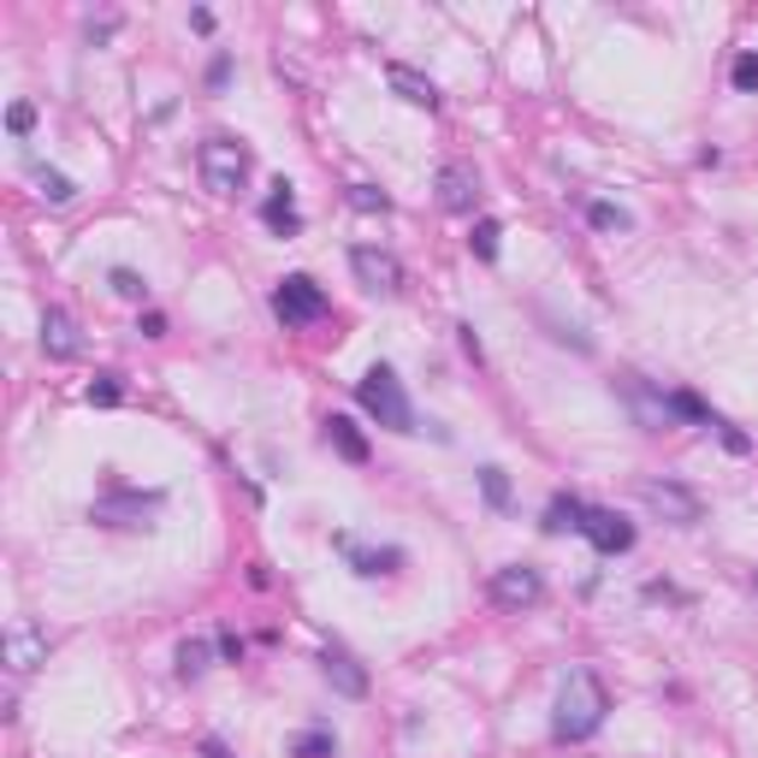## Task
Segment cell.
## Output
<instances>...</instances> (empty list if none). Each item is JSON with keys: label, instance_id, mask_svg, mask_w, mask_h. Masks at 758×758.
Instances as JSON below:
<instances>
[{"label": "cell", "instance_id": "cell-6", "mask_svg": "<svg viewBox=\"0 0 758 758\" xmlns=\"http://www.w3.org/2000/svg\"><path fill=\"white\" fill-rule=\"evenodd\" d=\"M641 504L652 515H664V522H676V527H694L699 522V492L676 486V480H641Z\"/></svg>", "mask_w": 758, "mask_h": 758}, {"label": "cell", "instance_id": "cell-9", "mask_svg": "<svg viewBox=\"0 0 758 758\" xmlns=\"http://www.w3.org/2000/svg\"><path fill=\"white\" fill-rule=\"evenodd\" d=\"M480 202V172L469 161H444L439 166V208L444 214H474Z\"/></svg>", "mask_w": 758, "mask_h": 758}, {"label": "cell", "instance_id": "cell-3", "mask_svg": "<svg viewBox=\"0 0 758 758\" xmlns=\"http://www.w3.org/2000/svg\"><path fill=\"white\" fill-rule=\"evenodd\" d=\"M196 166H202V184L214 190V196H237L249 178V148L237 143V136H208L196 154Z\"/></svg>", "mask_w": 758, "mask_h": 758}, {"label": "cell", "instance_id": "cell-2", "mask_svg": "<svg viewBox=\"0 0 758 758\" xmlns=\"http://www.w3.org/2000/svg\"><path fill=\"white\" fill-rule=\"evenodd\" d=\"M356 403L368 409L379 427H391V433H416V409H409V391H403V379L391 373L386 361H373V368L356 379Z\"/></svg>", "mask_w": 758, "mask_h": 758}, {"label": "cell", "instance_id": "cell-21", "mask_svg": "<svg viewBox=\"0 0 758 758\" xmlns=\"http://www.w3.org/2000/svg\"><path fill=\"white\" fill-rule=\"evenodd\" d=\"M669 416H682V421H699V427H717L711 421V409H705L694 391H669Z\"/></svg>", "mask_w": 758, "mask_h": 758}, {"label": "cell", "instance_id": "cell-18", "mask_svg": "<svg viewBox=\"0 0 758 758\" xmlns=\"http://www.w3.org/2000/svg\"><path fill=\"white\" fill-rule=\"evenodd\" d=\"M326 444L344 457V462H368V439L356 433V421H344V416H332L326 421Z\"/></svg>", "mask_w": 758, "mask_h": 758}, {"label": "cell", "instance_id": "cell-7", "mask_svg": "<svg viewBox=\"0 0 758 758\" xmlns=\"http://www.w3.org/2000/svg\"><path fill=\"white\" fill-rule=\"evenodd\" d=\"M492 598L504 611H533L545 598V581H540V568H527V563H504V568H492Z\"/></svg>", "mask_w": 758, "mask_h": 758}, {"label": "cell", "instance_id": "cell-8", "mask_svg": "<svg viewBox=\"0 0 758 758\" xmlns=\"http://www.w3.org/2000/svg\"><path fill=\"white\" fill-rule=\"evenodd\" d=\"M350 273H356L368 290H379V297H398V290H403L398 255H386V249H373V244H356V249H350Z\"/></svg>", "mask_w": 758, "mask_h": 758}, {"label": "cell", "instance_id": "cell-5", "mask_svg": "<svg viewBox=\"0 0 758 758\" xmlns=\"http://www.w3.org/2000/svg\"><path fill=\"white\" fill-rule=\"evenodd\" d=\"M273 315L285 326H315V320H326V290L308 279V273H290V279L273 290Z\"/></svg>", "mask_w": 758, "mask_h": 758}, {"label": "cell", "instance_id": "cell-25", "mask_svg": "<svg viewBox=\"0 0 758 758\" xmlns=\"http://www.w3.org/2000/svg\"><path fill=\"white\" fill-rule=\"evenodd\" d=\"M202 669H208V646H202V641H184V646H178V676L196 682Z\"/></svg>", "mask_w": 758, "mask_h": 758}, {"label": "cell", "instance_id": "cell-23", "mask_svg": "<svg viewBox=\"0 0 758 758\" xmlns=\"http://www.w3.org/2000/svg\"><path fill=\"white\" fill-rule=\"evenodd\" d=\"M350 208H361V214H391V196H386V190H373V184H350Z\"/></svg>", "mask_w": 758, "mask_h": 758}, {"label": "cell", "instance_id": "cell-27", "mask_svg": "<svg viewBox=\"0 0 758 758\" xmlns=\"http://www.w3.org/2000/svg\"><path fill=\"white\" fill-rule=\"evenodd\" d=\"M332 752H338V740L326 735V729H315V735L297 740V758H332Z\"/></svg>", "mask_w": 758, "mask_h": 758}, {"label": "cell", "instance_id": "cell-4", "mask_svg": "<svg viewBox=\"0 0 758 758\" xmlns=\"http://www.w3.org/2000/svg\"><path fill=\"white\" fill-rule=\"evenodd\" d=\"M161 492H101L90 504V522L101 527H148V515H161Z\"/></svg>", "mask_w": 758, "mask_h": 758}, {"label": "cell", "instance_id": "cell-26", "mask_svg": "<svg viewBox=\"0 0 758 758\" xmlns=\"http://www.w3.org/2000/svg\"><path fill=\"white\" fill-rule=\"evenodd\" d=\"M587 219H593L598 232H628V214L616 208V202H593V208H587Z\"/></svg>", "mask_w": 758, "mask_h": 758}, {"label": "cell", "instance_id": "cell-17", "mask_svg": "<svg viewBox=\"0 0 758 758\" xmlns=\"http://www.w3.org/2000/svg\"><path fill=\"white\" fill-rule=\"evenodd\" d=\"M338 551L356 563V575H391V568L403 563V551H361L350 533H338Z\"/></svg>", "mask_w": 758, "mask_h": 758}, {"label": "cell", "instance_id": "cell-28", "mask_svg": "<svg viewBox=\"0 0 758 758\" xmlns=\"http://www.w3.org/2000/svg\"><path fill=\"white\" fill-rule=\"evenodd\" d=\"M113 290H119V297H131V303H143V297H148V285L136 279L131 267H113Z\"/></svg>", "mask_w": 758, "mask_h": 758}, {"label": "cell", "instance_id": "cell-24", "mask_svg": "<svg viewBox=\"0 0 758 758\" xmlns=\"http://www.w3.org/2000/svg\"><path fill=\"white\" fill-rule=\"evenodd\" d=\"M480 492H486L492 510H510V480H504V469H480Z\"/></svg>", "mask_w": 758, "mask_h": 758}, {"label": "cell", "instance_id": "cell-15", "mask_svg": "<svg viewBox=\"0 0 758 758\" xmlns=\"http://www.w3.org/2000/svg\"><path fill=\"white\" fill-rule=\"evenodd\" d=\"M262 219H267V226L279 232V237H297V232H303V208H297V190H290L285 178L273 184V196H267V208H262Z\"/></svg>", "mask_w": 758, "mask_h": 758}, {"label": "cell", "instance_id": "cell-29", "mask_svg": "<svg viewBox=\"0 0 758 758\" xmlns=\"http://www.w3.org/2000/svg\"><path fill=\"white\" fill-rule=\"evenodd\" d=\"M119 398H125V391H119V379H113V373H101L95 386H90V403H101V409H113Z\"/></svg>", "mask_w": 758, "mask_h": 758}, {"label": "cell", "instance_id": "cell-31", "mask_svg": "<svg viewBox=\"0 0 758 758\" xmlns=\"http://www.w3.org/2000/svg\"><path fill=\"white\" fill-rule=\"evenodd\" d=\"M735 90H758V54L735 60Z\"/></svg>", "mask_w": 758, "mask_h": 758}, {"label": "cell", "instance_id": "cell-22", "mask_svg": "<svg viewBox=\"0 0 758 758\" xmlns=\"http://www.w3.org/2000/svg\"><path fill=\"white\" fill-rule=\"evenodd\" d=\"M498 237H504V226H498V219H480L474 237H469V249L480 255V262H498Z\"/></svg>", "mask_w": 758, "mask_h": 758}, {"label": "cell", "instance_id": "cell-12", "mask_svg": "<svg viewBox=\"0 0 758 758\" xmlns=\"http://www.w3.org/2000/svg\"><path fill=\"white\" fill-rule=\"evenodd\" d=\"M581 533H587V545H593V551H605V557H623V551L634 545V527H628L616 510H587Z\"/></svg>", "mask_w": 758, "mask_h": 758}, {"label": "cell", "instance_id": "cell-13", "mask_svg": "<svg viewBox=\"0 0 758 758\" xmlns=\"http://www.w3.org/2000/svg\"><path fill=\"white\" fill-rule=\"evenodd\" d=\"M42 350L54 356V361H78V356H83L78 320L65 315V308H48V315H42Z\"/></svg>", "mask_w": 758, "mask_h": 758}, {"label": "cell", "instance_id": "cell-20", "mask_svg": "<svg viewBox=\"0 0 758 758\" xmlns=\"http://www.w3.org/2000/svg\"><path fill=\"white\" fill-rule=\"evenodd\" d=\"M30 178H37V190H42L48 202H72V196H78V184L65 178V172H48V166H37Z\"/></svg>", "mask_w": 758, "mask_h": 758}, {"label": "cell", "instance_id": "cell-32", "mask_svg": "<svg viewBox=\"0 0 758 758\" xmlns=\"http://www.w3.org/2000/svg\"><path fill=\"white\" fill-rule=\"evenodd\" d=\"M202 752H208V758H226V747H219V740H208V747H202Z\"/></svg>", "mask_w": 758, "mask_h": 758}, {"label": "cell", "instance_id": "cell-10", "mask_svg": "<svg viewBox=\"0 0 758 758\" xmlns=\"http://www.w3.org/2000/svg\"><path fill=\"white\" fill-rule=\"evenodd\" d=\"M48 628H37V623H12L7 628V669L12 676H30L37 664H48Z\"/></svg>", "mask_w": 758, "mask_h": 758}, {"label": "cell", "instance_id": "cell-19", "mask_svg": "<svg viewBox=\"0 0 758 758\" xmlns=\"http://www.w3.org/2000/svg\"><path fill=\"white\" fill-rule=\"evenodd\" d=\"M581 522H587V504H581V498H551V510H545V527L551 533H563V527L581 533Z\"/></svg>", "mask_w": 758, "mask_h": 758}, {"label": "cell", "instance_id": "cell-1", "mask_svg": "<svg viewBox=\"0 0 758 758\" xmlns=\"http://www.w3.org/2000/svg\"><path fill=\"white\" fill-rule=\"evenodd\" d=\"M605 711H611L605 682H598L593 669H575V676L563 682V694H557V717H551V735H557V740H587V735H598Z\"/></svg>", "mask_w": 758, "mask_h": 758}, {"label": "cell", "instance_id": "cell-16", "mask_svg": "<svg viewBox=\"0 0 758 758\" xmlns=\"http://www.w3.org/2000/svg\"><path fill=\"white\" fill-rule=\"evenodd\" d=\"M386 83H391V90H398L403 101H416V107H427V113L439 107V83H433V78H421V72H409V65H391Z\"/></svg>", "mask_w": 758, "mask_h": 758}, {"label": "cell", "instance_id": "cell-14", "mask_svg": "<svg viewBox=\"0 0 758 758\" xmlns=\"http://www.w3.org/2000/svg\"><path fill=\"white\" fill-rule=\"evenodd\" d=\"M320 669H326V682H332L344 699H361V694H368V676H361V664L350 658V652L326 646V652H320Z\"/></svg>", "mask_w": 758, "mask_h": 758}, {"label": "cell", "instance_id": "cell-11", "mask_svg": "<svg viewBox=\"0 0 758 758\" xmlns=\"http://www.w3.org/2000/svg\"><path fill=\"white\" fill-rule=\"evenodd\" d=\"M623 398H628V409H634V421H641L646 433H664V427L676 421V416H669V398H664V391H652V386H646L641 373H628V379H623Z\"/></svg>", "mask_w": 758, "mask_h": 758}, {"label": "cell", "instance_id": "cell-30", "mask_svg": "<svg viewBox=\"0 0 758 758\" xmlns=\"http://www.w3.org/2000/svg\"><path fill=\"white\" fill-rule=\"evenodd\" d=\"M7 125H12V136H24L30 125H37V107H30V101H12V113H7Z\"/></svg>", "mask_w": 758, "mask_h": 758}]
</instances>
